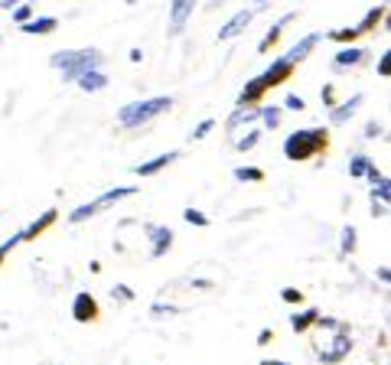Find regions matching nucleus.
I'll return each instance as SVG.
<instances>
[{
  "label": "nucleus",
  "instance_id": "38",
  "mask_svg": "<svg viewBox=\"0 0 391 365\" xmlns=\"http://www.w3.org/2000/svg\"><path fill=\"white\" fill-rule=\"evenodd\" d=\"M264 365H287V362H264Z\"/></svg>",
  "mask_w": 391,
  "mask_h": 365
},
{
  "label": "nucleus",
  "instance_id": "14",
  "mask_svg": "<svg viewBox=\"0 0 391 365\" xmlns=\"http://www.w3.org/2000/svg\"><path fill=\"white\" fill-rule=\"evenodd\" d=\"M150 238H153V248H150L153 258H160V255L170 251V245H173V232L170 229H150Z\"/></svg>",
  "mask_w": 391,
  "mask_h": 365
},
{
  "label": "nucleus",
  "instance_id": "5",
  "mask_svg": "<svg viewBox=\"0 0 391 365\" xmlns=\"http://www.w3.org/2000/svg\"><path fill=\"white\" fill-rule=\"evenodd\" d=\"M193 13H196V0H170V36L183 33Z\"/></svg>",
  "mask_w": 391,
  "mask_h": 365
},
{
  "label": "nucleus",
  "instance_id": "25",
  "mask_svg": "<svg viewBox=\"0 0 391 365\" xmlns=\"http://www.w3.org/2000/svg\"><path fill=\"white\" fill-rule=\"evenodd\" d=\"M316 320V310H310V313H303V316H290V323H294V330H303V326H310V323Z\"/></svg>",
  "mask_w": 391,
  "mask_h": 365
},
{
  "label": "nucleus",
  "instance_id": "21",
  "mask_svg": "<svg viewBox=\"0 0 391 365\" xmlns=\"http://www.w3.org/2000/svg\"><path fill=\"white\" fill-rule=\"evenodd\" d=\"M258 118L264 121V128H277V124H281V108H261L258 111Z\"/></svg>",
  "mask_w": 391,
  "mask_h": 365
},
{
  "label": "nucleus",
  "instance_id": "26",
  "mask_svg": "<svg viewBox=\"0 0 391 365\" xmlns=\"http://www.w3.org/2000/svg\"><path fill=\"white\" fill-rule=\"evenodd\" d=\"M356 248V229H342V255H349Z\"/></svg>",
  "mask_w": 391,
  "mask_h": 365
},
{
  "label": "nucleus",
  "instance_id": "1",
  "mask_svg": "<svg viewBox=\"0 0 391 365\" xmlns=\"http://www.w3.org/2000/svg\"><path fill=\"white\" fill-rule=\"evenodd\" d=\"M49 62H52V68H59L66 82H76L82 72L102 66V52L98 49H62V52H56Z\"/></svg>",
  "mask_w": 391,
  "mask_h": 365
},
{
  "label": "nucleus",
  "instance_id": "30",
  "mask_svg": "<svg viewBox=\"0 0 391 365\" xmlns=\"http://www.w3.org/2000/svg\"><path fill=\"white\" fill-rule=\"evenodd\" d=\"M284 104H287L290 111H303L306 108V102L300 98V95H287V102H284Z\"/></svg>",
  "mask_w": 391,
  "mask_h": 365
},
{
  "label": "nucleus",
  "instance_id": "39",
  "mask_svg": "<svg viewBox=\"0 0 391 365\" xmlns=\"http://www.w3.org/2000/svg\"><path fill=\"white\" fill-rule=\"evenodd\" d=\"M255 4H271V0H255Z\"/></svg>",
  "mask_w": 391,
  "mask_h": 365
},
{
  "label": "nucleus",
  "instance_id": "37",
  "mask_svg": "<svg viewBox=\"0 0 391 365\" xmlns=\"http://www.w3.org/2000/svg\"><path fill=\"white\" fill-rule=\"evenodd\" d=\"M13 4H17V0H0V7H13Z\"/></svg>",
  "mask_w": 391,
  "mask_h": 365
},
{
  "label": "nucleus",
  "instance_id": "13",
  "mask_svg": "<svg viewBox=\"0 0 391 365\" xmlns=\"http://www.w3.org/2000/svg\"><path fill=\"white\" fill-rule=\"evenodd\" d=\"M362 104V95H352L349 102H342L339 108H332V114H330V124H346L352 114H356V108Z\"/></svg>",
  "mask_w": 391,
  "mask_h": 365
},
{
  "label": "nucleus",
  "instance_id": "10",
  "mask_svg": "<svg viewBox=\"0 0 391 365\" xmlns=\"http://www.w3.org/2000/svg\"><path fill=\"white\" fill-rule=\"evenodd\" d=\"M72 313H76V320H78V323L95 320V313H98V304L92 300V294H78L76 304H72Z\"/></svg>",
  "mask_w": 391,
  "mask_h": 365
},
{
  "label": "nucleus",
  "instance_id": "23",
  "mask_svg": "<svg viewBox=\"0 0 391 365\" xmlns=\"http://www.w3.org/2000/svg\"><path fill=\"white\" fill-rule=\"evenodd\" d=\"M388 196H391V189H388V179H378L375 183V189H372V199H378V203H388Z\"/></svg>",
  "mask_w": 391,
  "mask_h": 365
},
{
  "label": "nucleus",
  "instance_id": "29",
  "mask_svg": "<svg viewBox=\"0 0 391 365\" xmlns=\"http://www.w3.org/2000/svg\"><path fill=\"white\" fill-rule=\"evenodd\" d=\"M388 72H391V52H382V59H378V76L388 78Z\"/></svg>",
  "mask_w": 391,
  "mask_h": 365
},
{
  "label": "nucleus",
  "instance_id": "8",
  "mask_svg": "<svg viewBox=\"0 0 391 365\" xmlns=\"http://www.w3.org/2000/svg\"><path fill=\"white\" fill-rule=\"evenodd\" d=\"M290 68H294V66H290V62L281 56V59H274V66L264 68V76H258V78H261L264 88H271V85H277V82H284V78L290 76Z\"/></svg>",
  "mask_w": 391,
  "mask_h": 365
},
{
  "label": "nucleus",
  "instance_id": "24",
  "mask_svg": "<svg viewBox=\"0 0 391 365\" xmlns=\"http://www.w3.org/2000/svg\"><path fill=\"white\" fill-rule=\"evenodd\" d=\"M258 137H261V131H248L245 137H239V140H235V147H239V150H251V147L258 144Z\"/></svg>",
  "mask_w": 391,
  "mask_h": 365
},
{
  "label": "nucleus",
  "instance_id": "12",
  "mask_svg": "<svg viewBox=\"0 0 391 365\" xmlns=\"http://www.w3.org/2000/svg\"><path fill=\"white\" fill-rule=\"evenodd\" d=\"M76 82H78V88H82V92H102V88L108 85L104 72H98V68H88V72H82Z\"/></svg>",
  "mask_w": 391,
  "mask_h": 365
},
{
  "label": "nucleus",
  "instance_id": "31",
  "mask_svg": "<svg viewBox=\"0 0 391 365\" xmlns=\"http://www.w3.org/2000/svg\"><path fill=\"white\" fill-rule=\"evenodd\" d=\"M30 13H33V7H17V10H13V20H17V23H26Z\"/></svg>",
  "mask_w": 391,
  "mask_h": 365
},
{
  "label": "nucleus",
  "instance_id": "6",
  "mask_svg": "<svg viewBox=\"0 0 391 365\" xmlns=\"http://www.w3.org/2000/svg\"><path fill=\"white\" fill-rule=\"evenodd\" d=\"M251 20H255V10H239L229 23H222L219 40H235V36H241L248 26H251Z\"/></svg>",
  "mask_w": 391,
  "mask_h": 365
},
{
  "label": "nucleus",
  "instance_id": "15",
  "mask_svg": "<svg viewBox=\"0 0 391 365\" xmlns=\"http://www.w3.org/2000/svg\"><path fill=\"white\" fill-rule=\"evenodd\" d=\"M362 59H366V49H359V46H349V49L336 52L332 66H336V68H349V66H359Z\"/></svg>",
  "mask_w": 391,
  "mask_h": 365
},
{
  "label": "nucleus",
  "instance_id": "19",
  "mask_svg": "<svg viewBox=\"0 0 391 365\" xmlns=\"http://www.w3.org/2000/svg\"><path fill=\"white\" fill-rule=\"evenodd\" d=\"M368 167H372V160H368V157H362V153H356V157L349 160V176H362Z\"/></svg>",
  "mask_w": 391,
  "mask_h": 365
},
{
  "label": "nucleus",
  "instance_id": "18",
  "mask_svg": "<svg viewBox=\"0 0 391 365\" xmlns=\"http://www.w3.org/2000/svg\"><path fill=\"white\" fill-rule=\"evenodd\" d=\"M52 219H56V209H49V213H46L43 215V219H36L33 222V225H30V229H23V232H20V241H26V238H33V235H40V232H43L46 229V225H49V222Z\"/></svg>",
  "mask_w": 391,
  "mask_h": 365
},
{
  "label": "nucleus",
  "instance_id": "16",
  "mask_svg": "<svg viewBox=\"0 0 391 365\" xmlns=\"http://www.w3.org/2000/svg\"><path fill=\"white\" fill-rule=\"evenodd\" d=\"M59 26V20L56 17H40V20H26L23 23V33H33V36H46V33H52Z\"/></svg>",
  "mask_w": 391,
  "mask_h": 365
},
{
  "label": "nucleus",
  "instance_id": "7",
  "mask_svg": "<svg viewBox=\"0 0 391 365\" xmlns=\"http://www.w3.org/2000/svg\"><path fill=\"white\" fill-rule=\"evenodd\" d=\"M320 40H323V33H310V36H303L300 43H294V46H290V52H287V56H284V59H287L290 66H297V62H303L306 56L313 52V46L320 43Z\"/></svg>",
  "mask_w": 391,
  "mask_h": 365
},
{
  "label": "nucleus",
  "instance_id": "3",
  "mask_svg": "<svg viewBox=\"0 0 391 365\" xmlns=\"http://www.w3.org/2000/svg\"><path fill=\"white\" fill-rule=\"evenodd\" d=\"M323 144H326V131H320V128L294 131V134L284 140V157H287V160H306V157H313Z\"/></svg>",
  "mask_w": 391,
  "mask_h": 365
},
{
  "label": "nucleus",
  "instance_id": "2",
  "mask_svg": "<svg viewBox=\"0 0 391 365\" xmlns=\"http://www.w3.org/2000/svg\"><path fill=\"white\" fill-rule=\"evenodd\" d=\"M173 108V98H147V102H131L124 104V108L118 111V124L121 128H140V124H147V121H153L157 114H163V111Z\"/></svg>",
  "mask_w": 391,
  "mask_h": 365
},
{
  "label": "nucleus",
  "instance_id": "11",
  "mask_svg": "<svg viewBox=\"0 0 391 365\" xmlns=\"http://www.w3.org/2000/svg\"><path fill=\"white\" fill-rule=\"evenodd\" d=\"M349 349H352V340H349V336H336V340H332V346L326 349L320 359H323V365H332V362H339V359H346Z\"/></svg>",
  "mask_w": 391,
  "mask_h": 365
},
{
  "label": "nucleus",
  "instance_id": "36",
  "mask_svg": "<svg viewBox=\"0 0 391 365\" xmlns=\"http://www.w3.org/2000/svg\"><path fill=\"white\" fill-rule=\"evenodd\" d=\"M323 102H326V104H332V88H330V85L323 88Z\"/></svg>",
  "mask_w": 391,
  "mask_h": 365
},
{
  "label": "nucleus",
  "instance_id": "17",
  "mask_svg": "<svg viewBox=\"0 0 391 365\" xmlns=\"http://www.w3.org/2000/svg\"><path fill=\"white\" fill-rule=\"evenodd\" d=\"M290 20H294V13H287V17H281V20H277V23H274L271 30H267V36L261 40V46H258V49H261V52H267V49H271V43H277V36H281V30L290 23Z\"/></svg>",
  "mask_w": 391,
  "mask_h": 365
},
{
  "label": "nucleus",
  "instance_id": "4",
  "mask_svg": "<svg viewBox=\"0 0 391 365\" xmlns=\"http://www.w3.org/2000/svg\"><path fill=\"white\" fill-rule=\"evenodd\" d=\"M137 189L134 186H118V189H108L104 196H98V199H92V203H85V205H78L76 213L68 215L72 222H85V219H92L95 213H102L104 205H111V203H118V199H128V196H134Z\"/></svg>",
  "mask_w": 391,
  "mask_h": 365
},
{
  "label": "nucleus",
  "instance_id": "20",
  "mask_svg": "<svg viewBox=\"0 0 391 365\" xmlns=\"http://www.w3.org/2000/svg\"><path fill=\"white\" fill-rule=\"evenodd\" d=\"M382 13H385V7H372V10L366 13V20H362V23H359L356 30H359V33H368V30H372V26L378 23V20H382Z\"/></svg>",
  "mask_w": 391,
  "mask_h": 365
},
{
  "label": "nucleus",
  "instance_id": "28",
  "mask_svg": "<svg viewBox=\"0 0 391 365\" xmlns=\"http://www.w3.org/2000/svg\"><path fill=\"white\" fill-rule=\"evenodd\" d=\"M212 128H215V121H203V124H199V128H196L193 134H189V140H203V137L209 134Z\"/></svg>",
  "mask_w": 391,
  "mask_h": 365
},
{
  "label": "nucleus",
  "instance_id": "34",
  "mask_svg": "<svg viewBox=\"0 0 391 365\" xmlns=\"http://www.w3.org/2000/svg\"><path fill=\"white\" fill-rule=\"evenodd\" d=\"M378 134H382V128H378V124H375V121H372V124H368V128H366V137H378Z\"/></svg>",
  "mask_w": 391,
  "mask_h": 365
},
{
  "label": "nucleus",
  "instance_id": "22",
  "mask_svg": "<svg viewBox=\"0 0 391 365\" xmlns=\"http://www.w3.org/2000/svg\"><path fill=\"white\" fill-rule=\"evenodd\" d=\"M235 179H241V183H245V179L258 183V179H264V173H261V170H255V167H239V170H235Z\"/></svg>",
  "mask_w": 391,
  "mask_h": 365
},
{
  "label": "nucleus",
  "instance_id": "27",
  "mask_svg": "<svg viewBox=\"0 0 391 365\" xmlns=\"http://www.w3.org/2000/svg\"><path fill=\"white\" fill-rule=\"evenodd\" d=\"M183 219H186L189 225H209V219H205L203 213H196V209H186V213H183Z\"/></svg>",
  "mask_w": 391,
  "mask_h": 365
},
{
  "label": "nucleus",
  "instance_id": "33",
  "mask_svg": "<svg viewBox=\"0 0 391 365\" xmlns=\"http://www.w3.org/2000/svg\"><path fill=\"white\" fill-rule=\"evenodd\" d=\"M284 300L287 304H300V290H284Z\"/></svg>",
  "mask_w": 391,
  "mask_h": 365
},
{
  "label": "nucleus",
  "instance_id": "9",
  "mask_svg": "<svg viewBox=\"0 0 391 365\" xmlns=\"http://www.w3.org/2000/svg\"><path fill=\"white\" fill-rule=\"evenodd\" d=\"M176 157H179L176 150L160 153V157H153V160H147V163H137V167H134V173H137V176H153V173H160L163 167H170V163L176 160Z\"/></svg>",
  "mask_w": 391,
  "mask_h": 365
},
{
  "label": "nucleus",
  "instance_id": "35",
  "mask_svg": "<svg viewBox=\"0 0 391 365\" xmlns=\"http://www.w3.org/2000/svg\"><path fill=\"white\" fill-rule=\"evenodd\" d=\"M111 294H114V297H124V300H131V290H124V287H114V290H111Z\"/></svg>",
  "mask_w": 391,
  "mask_h": 365
},
{
  "label": "nucleus",
  "instance_id": "32",
  "mask_svg": "<svg viewBox=\"0 0 391 365\" xmlns=\"http://www.w3.org/2000/svg\"><path fill=\"white\" fill-rule=\"evenodd\" d=\"M17 241H20V235H13V238H10V241H4V245H0V258L7 255V251H10V248H13V245H17Z\"/></svg>",
  "mask_w": 391,
  "mask_h": 365
}]
</instances>
